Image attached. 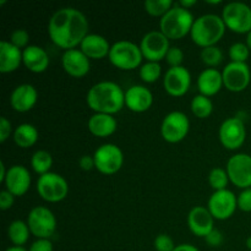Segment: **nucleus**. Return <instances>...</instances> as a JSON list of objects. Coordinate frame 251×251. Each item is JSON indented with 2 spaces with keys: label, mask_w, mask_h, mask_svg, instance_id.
Wrapping results in <instances>:
<instances>
[{
  "label": "nucleus",
  "mask_w": 251,
  "mask_h": 251,
  "mask_svg": "<svg viewBox=\"0 0 251 251\" xmlns=\"http://www.w3.org/2000/svg\"><path fill=\"white\" fill-rule=\"evenodd\" d=\"M194 15L176 4L159 20V31L168 39H181L190 34L194 26Z\"/></svg>",
  "instance_id": "20e7f679"
},
{
  "label": "nucleus",
  "mask_w": 251,
  "mask_h": 251,
  "mask_svg": "<svg viewBox=\"0 0 251 251\" xmlns=\"http://www.w3.org/2000/svg\"><path fill=\"white\" fill-rule=\"evenodd\" d=\"M22 58H24V65L27 70L33 74H42L48 69L49 66V55L42 47L39 46H28L22 50Z\"/></svg>",
  "instance_id": "393cba45"
},
{
  "label": "nucleus",
  "mask_w": 251,
  "mask_h": 251,
  "mask_svg": "<svg viewBox=\"0 0 251 251\" xmlns=\"http://www.w3.org/2000/svg\"><path fill=\"white\" fill-rule=\"evenodd\" d=\"M29 234H31V230H29L28 225L24 221L16 220L10 223L7 227V237L14 247H22L26 244L29 239Z\"/></svg>",
  "instance_id": "cd10ccee"
},
{
  "label": "nucleus",
  "mask_w": 251,
  "mask_h": 251,
  "mask_svg": "<svg viewBox=\"0 0 251 251\" xmlns=\"http://www.w3.org/2000/svg\"><path fill=\"white\" fill-rule=\"evenodd\" d=\"M28 251H53L50 239H37L29 247Z\"/></svg>",
  "instance_id": "37998d69"
},
{
  "label": "nucleus",
  "mask_w": 251,
  "mask_h": 251,
  "mask_svg": "<svg viewBox=\"0 0 251 251\" xmlns=\"http://www.w3.org/2000/svg\"><path fill=\"white\" fill-rule=\"evenodd\" d=\"M208 183H210L211 188L215 191L226 190L229 183V176H228L227 171L223 168H213L208 174Z\"/></svg>",
  "instance_id": "72a5a7b5"
},
{
  "label": "nucleus",
  "mask_w": 251,
  "mask_h": 251,
  "mask_svg": "<svg viewBox=\"0 0 251 251\" xmlns=\"http://www.w3.org/2000/svg\"><path fill=\"white\" fill-rule=\"evenodd\" d=\"M88 20L75 7H61L51 15L48 24L50 41L65 50L76 49L88 34Z\"/></svg>",
  "instance_id": "f257e3e1"
},
{
  "label": "nucleus",
  "mask_w": 251,
  "mask_h": 251,
  "mask_svg": "<svg viewBox=\"0 0 251 251\" xmlns=\"http://www.w3.org/2000/svg\"><path fill=\"white\" fill-rule=\"evenodd\" d=\"M112 46L105 37L97 33H88L86 38L81 42L80 49L90 60H100L109 55Z\"/></svg>",
  "instance_id": "4be33fe9"
},
{
  "label": "nucleus",
  "mask_w": 251,
  "mask_h": 251,
  "mask_svg": "<svg viewBox=\"0 0 251 251\" xmlns=\"http://www.w3.org/2000/svg\"><path fill=\"white\" fill-rule=\"evenodd\" d=\"M5 190L11 193L15 198L24 196L31 186V174L25 166L15 164L7 169L6 178L4 180Z\"/></svg>",
  "instance_id": "f3484780"
},
{
  "label": "nucleus",
  "mask_w": 251,
  "mask_h": 251,
  "mask_svg": "<svg viewBox=\"0 0 251 251\" xmlns=\"http://www.w3.org/2000/svg\"><path fill=\"white\" fill-rule=\"evenodd\" d=\"M96 169L104 176H113L122 169L124 164V153L122 149L114 144H104L93 153Z\"/></svg>",
  "instance_id": "9d476101"
},
{
  "label": "nucleus",
  "mask_w": 251,
  "mask_h": 251,
  "mask_svg": "<svg viewBox=\"0 0 251 251\" xmlns=\"http://www.w3.org/2000/svg\"><path fill=\"white\" fill-rule=\"evenodd\" d=\"M11 134H14L11 123H10V120L7 118L1 117L0 118V142L4 144Z\"/></svg>",
  "instance_id": "a19ab883"
},
{
  "label": "nucleus",
  "mask_w": 251,
  "mask_h": 251,
  "mask_svg": "<svg viewBox=\"0 0 251 251\" xmlns=\"http://www.w3.org/2000/svg\"><path fill=\"white\" fill-rule=\"evenodd\" d=\"M5 2H6V1H5V0H1V1H0V6H2V5H4Z\"/></svg>",
  "instance_id": "603ef678"
},
{
  "label": "nucleus",
  "mask_w": 251,
  "mask_h": 251,
  "mask_svg": "<svg viewBox=\"0 0 251 251\" xmlns=\"http://www.w3.org/2000/svg\"><path fill=\"white\" fill-rule=\"evenodd\" d=\"M223 85L233 93L243 92L251 81V69L247 63H232L226 65L222 71Z\"/></svg>",
  "instance_id": "4468645a"
},
{
  "label": "nucleus",
  "mask_w": 251,
  "mask_h": 251,
  "mask_svg": "<svg viewBox=\"0 0 251 251\" xmlns=\"http://www.w3.org/2000/svg\"><path fill=\"white\" fill-rule=\"evenodd\" d=\"M207 208L215 220H229L238 208L237 196L233 194V191L228 190V189L215 191L208 199Z\"/></svg>",
  "instance_id": "2eb2a0df"
},
{
  "label": "nucleus",
  "mask_w": 251,
  "mask_h": 251,
  "mask_svg": "<svg viewBox=\"0 0 251 251\" xmlns=\"http://www.w3.org/2000/svg\"><path fill=\"white\" fill-rule=\"evenodd\" d=\"M206 244L211 248H218L223 244V240H225V237H223V233L221 232L220 229H213L208 233L205 237Z\"/></svg>",
  "instance_id": "ea45409f"
},
{
  "label": "nucleus",
  "mask_w": 251,
  "mask_h": 251,
  "mask_svg": "<svg viewBox=\"0 0 251 251\" xmlns=\"http://www.w3.org/2000/svg\"><path fill=\"white\" fill-rule=\"evenodd\" d=\"M7 169L6 166H5L4 162H0V183H4L5 178H6V174H7Z\"/></svg>",
  "instance_id": "de8ad7c7"
},
{
  "label": "nucleus",
  "mask_w": 251,
  "mask_h": 251,
  "mask_svg": "<svg viewBox=\"0 0 251 251\" xmlns=\"http://www.w3.org/2000/svg\"><path fill=\"white\" fill-rule=\"evenodd\" d=\"M162 66L159 63L146 61L139 68V76L145 83H154L161 78Z\"/></svg>",
  "instance_id": "7c9ffc66"
},
{
  "label": "nucleus",
  "mask_w": 251,
  "mask_h": 251,
  "mask_svg": "<svg viewBox=\"0 0 251 251\" xmlns=\"http://www.w3.org/2000/svg\"><path fill=\"white\" fill-rule=\"evenodd\" d=\"M172 0H146L144 2L145 11L152 17H163L174 6Z\"/></svg>",
  "instance_id": "2f4dec72"
},
{
  "label": "nucleus",
  "mask_w": 251,
  "mask_h": 251,
  "mask_svg": "<svg viewBox=\"0 0 251 251\" xmlns=\"http://www.w3.org/2000/svg\"><path fill=\"white\" fill-rule=\"evenodd\" d=\"M38 100V91L33 85L22 83L14 88L10 96L11 108L17 113H27L33 109Z\"/></svg>",
  "instance_id": "aec40b11"
},
{
  "label": "nucleus",
  "mask_w": 251,
  "mask_h": 251,
  "mask_svg": "<svg viewBox=\"0 0 251 251\" xmlns=\"http://www.w3.org/2000/svg\"><path fill=\"white\" fill-rule=\"evenodd\" d=\"M37 193L49 203H56L65 200L69 194V184L63 176L54 172L41 176L37 180Z\"/></svg>",
  "instance_id": "0eeeda50"
},
{
  "label": "nucleus",
  "mask_w": 251,
  "mask_h": 251,
  "mask_svg": "<svg viewBox=\"0 0 251 251\" xmlns=\"http://www.w3.org/2000/svg\"><path fill=\"white\" fill-rule=\"evenodd\" d=\"M190 131V120L183 112L174 110L168 113L162 120L161 135L168 144H179Z\"/></svg>",
  "instance_id": "1a4fd4ad"
},
{
  "label": "nucleus",
  "mask_w": 251,
  "mask_h": 251,
  "mask_svg": "<svg viewBox=\"0 0 251 251\" xmlns=\"http://www.w3.org/2000/svg\"><path fill=\"white\" fill-rule=\"evenodd\" d=\"M153 247L156 251H174L176 245L174 244V240L168 234H159L154 238Z\"/></svg>",
  "instance_id": "4c0bfd02"
},
{
  "label": "nucleus",
  "mask_w": 251,
  "mask_h": 251,
  "mask_svg": "<svg viewBox=\"0 0 251 251\" xmlns=\"http://www.w3.org/2000/svg\"><path fill=\"white\" fill-rule=\"evenodd\" d=\"M24 64L22 50L9 41L0 42V73L11 74Z\"/></svg>",
  "instance_id": "b1692460"
},
{
  "label": "nucleus",
  "mask_w": 251,
  "mask_h": 251,
  "mask_svg": "<svg viewBox=\"0 0 251 251\" xmlns=\"http://www.w3.org/2000/svg\"><path fill=\"white\" fill-rule=\"evenodd\" d=\"M15 196L7 190L0 191V208L1 211H7L14 206Z\"/></svg>",
  "instance_id": "79ce46f5"
},
{
  "label": "nucleus",
  "mask_w": 251,
  "mask_h": 251,
  "mask_svg": "<svg viewBox=\"0 0 251 251\" xmlns=\"http://www.w3.org/2000/svg\"><path fill=\"white\" fill-rule=\"evenodd\" d=\"M86 102L95 113L114 115L125 107V92L113 81H100L88 90Z\"/></svg>",
  "instance_id": "f03ea898"
},
{
  "label": "nucleus",
  "mask_w": 251,
  "mask_h": 251,
  "mask_svg": "<svg viewBox=\"0 0 251 251\" xmlns=\"http://www.w3.org/2000/svg\"><path fill=\"white\" fill-rule=\"evenodd\" d=\"M238 208L243 212H251V188L244 189L239 195L237 196Z\"/></svg>",
  "instance_id": "58836bf2"
},
{
  "label": "nucleus",
  "mask_w": 251,
  "mask_h": 251,
  "mask_svg": "<svg viewBox=\"0 0 251 251\" xmlns=\"http://www.w3.org/2000/svg\"><path fill=\"white\" fill-rule=\"evenodd\" d=\"M191 87V74L185 66L169 68L163 76V88L172 97H183Z\"/></svg>",
  "instance_id": "dca6fc26"
},
{
  "label": "nucleus",
  "mask_w": 251,
  "mask_h": 251,
  "mask_svg": "<svg viewBox=\"0 0 251 251\" xmlns=\"http://www.w3.org/2000/svg\"><path fill=\"white\" fill-rule=\"evenodd\" d=\"M245 44L248 46V48H249V50L251 51V32L247 34V39H245Z\"/></svg>",
  "instance_id": "8fccbe9b"
},
{
  "label": "nucleus",
  "mask_w": 251,
  "mask_h": 251,
  "mask_svg": "<svg viewBox=\"0 0 251 251\" xmlns=\"http://www.w3.org/2000/svg\"><path fill=\"white\" fill-rule=\"evenodd\" d=\"M110 64L119 70L130 71L142 65L144 55L140 46L130 41H118L112 44L109 55Z\"/></svg>",
  "instance_id": "39448f33"
},
{
  "label": "nucleus",
  "mask_w": 251,
  "mask_h": 251,
  "mask_svg": "<svg viewBox=\"0 0 251 251\" xmlns=\"http://www.w3.org/2000/svg\"><path fill=\"white\" fill-rule=\"evenodd\" d=\"M164 60L169 65V68H178L183 66L184 61V51L179 47H171V49L167 53V56Z\"/></svg>",
  "instance_id": "e433bc0d"
},
{
  "label": "nucleus",
  "mask_w": 251,
  "mask_h": 251,
  "mask_svg": "<svg viewBox=\"0 0 251 251\" xmlns=\"http://www.w3.org/2000/svg\"><path fill=\"white\" fill-rule=\"evenodd\" d=\"M196 4H198V1H196V0H181V1L179 2V5L186 10H190L191 7L195 6Z\"/></svg>",
  "instance_id": "49530a36"
},
{
  "label": "nucleus",
  "mask_w": 251,
  "mask_h": 251,
  "mask_svg": "<svg viewBox=\"0 0 251 251\" xmlns=\"http://www.w3.org/2000/svg\"><path fill=\"white\" fill-rule=\"evenodd\" d=\"M188 226L190 232L199 238H205L215 229V218L207 207L195 206L188 215Z\"/></svg>",
  "instance_id": "6ab92c4d"
},
{
  "label": "nucleus",
  "mask_w": 251,
  "mask_h": 251,
  "mask_svg": "<svg viewBox=\"0 0 251 251\" xmlns=\"http://www.w3.org/2000/svg\"><path fill=\"white\" fill-rule=\"evenodd\" d=\"M31 167L39 176L49 173L53 167V157L46 150H38L31 157Z\"/></svg>",
  "instance_id": "c85d7f7f"
},
{
  "label": "nucleus",
  "mask_w": 251,
  "mask_h": 251,
  "mask_svg": "<svg viewBox=\"0 0 251 251\" xmlns=\"http://www.w3.org/2000/svg\"><path fill=\"white\" fill-rule=\"evenodd\" d=\"M218 136L225 149L229 151L239 150L247 139V129H245L244 122L237 117L228 118L221 124Z\"/></svg>",
  "instance_id": "f8f14e48"
},
{
  "label": "nucleus",
  "mask_w": 251,
  "mask_h": 251,
  "mask_svg": "<svg viewBox=\"0 0 251 251\" xmlns=\"http://www.w3.org/2000/svg\"><path fill=\"white\" fill-rule=\"evenodd\" d=\"M229 181L239 189L251 188V156L237 153L230 157L226 167Z\"/></svg>",
  "instance_id": "9b49d317"
},
{
  "label": "nucleus",
  "mask_w": 251,
  "mask_h": 251,
  "mask_svg": "<svg viewBox=\"0 0 251 251\" xmlns=\"http://www.w3.org/2000/svg\"><path fill=\"white\" fill-rule=\"evenodd\" d=\"M10 43L12 46H15L16 48L21 49H26L28 47V42H29V33L24 28H17L10 34V39H9Z\"/></svg>",
  "instance_id": "c9c22d12"
},
{
  "label": "nucleus",
  "mask_w": 251,
  "mask_h": 251,
  "mask_svg": "<svg viewBox=\"0 0 251 251\" xmlns=\"http://www.w3.org/2000/svg\"><path fill=\"white\" fill-rule=\"evenodd\" d=\"M190 109L193 114L199 119H207L213 112V103L211 98L202 95H198L191 100Z\"/></svg>",
  "instance_id": "c756f323"
},
{
  "label": "nucleus",
  "mask_w": 251,
  "mask_h": 251,
  "mask_svg": "<svg viewBox=\"0 0 251 251\" xmlns=\"http://www.w3.org/2000/svg\"><path fill=\"white\" fill-rule=\"evenodd\" d=\"M247 247H248V249L251 250V237H249L247 239Z\"/></svg>",
  "instance_id": "3c124183"
},
{
  "label": "nucleus",
  "mask_w": 251,
  "mask_h": 251,
  "mask_svg": "<svg viewBox=\"0 0 251 251\" xmlns=\"http://www.w3.org/2000/svg\"><path fill=\"white\" fill-rule=\"evenodd\" d=\"M222 20L229 31L239 34L251 32V7L245 2H228L222 10Z\"/></svg>",
  "instance_id": "423d86ee"
},
{
  "label": "nucleus",
  "mask_w": 251,
  "mask_h": 251,
  "mask_svg": "<svg viewBox=\"0 0 251 251\" xmlns=\"http://www.w3.org/2000/svg\"><path fill=\"white\" fill-rule=\"evenodd\" d=\"M153 104V95L147 87L135 85L125 91V107L134 113H145Z\"/></svg>",
  "instance_id": "412c9836"
},
{
  "label": "nucleus",
  "mask_w": 251,
  "mask_h": 251,
  "mask_svg": "<svg viewBox=\"0 0 251 251\" xmlns=\"http://www.w3.org/2000/svg\"><path fill=\"white\" fill-rule=\"evenodd\" d=\"M201 61L208 66V69H216L223 60V51L221 50L220 47L213 46L203 48L200 54Z\"/></svg>",
  "instance_id": "473e14b6"
},
{
  "label": "nucleus",
  "mask_w": 251,
  "mask_h": 251,
  "mask_svg": "<svg viewBox=\"0 0 251 251\" xmlns=\"http://www.w3.org/2000/svg\"><path fill=\"white\" fill-rule=\"evenodd\" d=\"M78 166L82 171L85 172H91L92 169L96 168V162L95 157L90 156V154H83L82 157H80L78 159Z\"/></svg>",
  "instance_id": "c03bdc74"
},
{
  "label": "nucleus",
  "mask_w": 251,
  "mask_h": 251,
  "mask_svg": "<svg viewBox=\"0 0 251 251\" xmlns=\"http://www.w3.org/2000/svg\"><path fill=\"white\" fill-rule=\"evenodd\" d=\"M31 234L37 239H50L56 230V218L54 213L44 206H37L29 211L27 216Z\"/></svg>",
  "instance_id": "6e6552de"
},
{
  "label": "nucleus",
  "mask_w": 251,
  "mask_h": 251,
  "mask_svg": "<svg viewBox=\"0 0 251 251\" xmlns=\"http://www.w3.org/2000/svg\"><path fill=\"white\" fill-rule=\"evenodd\" d=\"M226 28L222 17L215 14H205L195 20L190 37L196 46L203 49L216 46L225 36Z\"/></svg>",
  "instance_id": "7ed1b4c3"
},
{
  "label": "nucleus",
  "mask_w": 251,
  "mask_h": 251,
  "mask_svg": "<svg viewBox=\"0 0 251 251\" xmlns=\"http://www.w3.org/2000/svg\"><path fill=\"white\" fill-rule=\"evenodd\" d=\"M228 55L232 63H247L249 59L250 50L248 46L242 42H237V43L232 44L228 50Z\"/></svg>",
  "instance_id": "f704fd0d"
},
{
  "label": "nucleus",
  "mask_w": 251,
  "mask_h": 251,
  "mask_svg": "<svg viewBox=\"0 0 251 251\" xmlns=\"http://www.w3.org/2000/svg\"><path fill=\"white\" fill-rule=\"evenodd\" d=\"M5 251H28V250L25 249L24 247H10Z\"/></svg>",
  "instance_id": "09e8293b"
},
{
  "label": "nucleus",
  "mask_w": 251,
  "mask_h": 251,
  "mask_svg": "<svg viewBox=\"0 0 251 251\" xmlns=\"http://www.w3.org/2000/svg\"><path fill=\"white\" fill-rule=\"evenodd\" d=\"M61 66L69 76L81 78L90 73L91 60L80 49H70L64 51L61 56Z\"/></svg>",
  "instance_id": "a211bd4d"
},
{
  "label": "nucleus",
  "mask_w": 251,
  "mask_h": 251,
  "mask_svg": "<svg viewBox=\"0 0 251 251\" xmlns=\"http://www.w3.org/2000/svg\"><path fill=\"white\" fill-rule=\"evenodd\" d=\"M38 137L39 134L37 127L34 125L28 124V123L20 124L12 134L14 142L20 149H29V147L34 146L38 141Z\"/></svg>",
  "instance_id": "bb28decb"
},
{
  "label": "nucleus",
  "mask_w": 251,
  "mask_h": 251,
  "mask_svg": "<svg viewBox=\"0 0 251 251\" xmlns=\"http://www.w3.org/2000/svg\"><path fill=\"white\" fill-rule=\"evenodd\" d=\"M174 251H200L193 244H179L176 245Z\"/></svg>",
  "instance_id": "a18cd8bd"
},
{
  "label": "nucleus",
  "mask_w": 251,
  "mask_h": 251,
  "mask_svg": "<svg viewBox=\"0 0 251 251\" xmlns=\"http://www.w3.org/2000/svg\"><path fill=\"white\" fill-rule=\"evenodd\" d=\"M88 131L96 137H102L105 139L108 136H112L118 127V122L114 115L102 114V113H95L91 115L87 122Z\"/></svg>",
  "instance_id": "a878e982"
},
{
  "label": "nucleus",
  "mask_w": 251,
  "mask_h": 251,
  "mask_svg": "<svg viewBox=\"0 0 251 251\" xmlns=\"http://www.w3.org/2000/svg\"><path fill=\"white\" fill-rule=\"evenodd\" d=\"M140 49L144 59H146L147 61L159 63L166 59L167 53L171 49V44L169 39L161 31H150L142 37L140 42Z\"/></svg>",
  "instance_id": "ddd939ff"
},
{
  "label": "nucleus",
  "mask_w": 251,
  "mask_h": 251,
  "mask_svg": "<svg viewBox=\"0 0 251 251\" xmlns=\"http://www.w3.org/2000/svg\"><path fill=\"white\" fill-rule=\"evenodd\" d=\"M225 87L222 71L217 69H205L198 77V90L200 95L206 97H213Z\"/></svg>",
  "instance_id": "5701e85b"
}]
</instances>
